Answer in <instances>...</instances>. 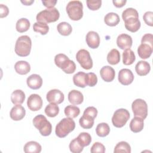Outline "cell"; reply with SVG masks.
Returning <instances> with one entry per match:
<instances>
[{"label":"cell","instance_id":"1","mask_svg":"<svg viewBox=\"0 0 153 153\" xmlns=\"http://www.w3.org/2000/svg\"><path fill=\"white\" fill-rule=\"evenodd\" d=\"M32 47V41L27 35L19 36L15 44V53L19 56L26 57L29 55Z\"/></svg>","mask_w":153,"mask_h":153},{"label":"cell","instance_id":"2","mask_svg":"<svg viewBox=\"0 0 153 153\" xmlns=\"http://www.w3.org/2000/svg\"><path fill=\"white\" fill-rule=\"evenodd\" d=\"M54 63L56 65L62 69L68 74H73L76 69V65L73 60H71L65 54L60 53L54 57Z\"/></svg>","mask_w":153,"mask_h":153},{"label":"cell","instance_id":"3","mask_svg":"<svg viewBox=\"0 0 153 153\" xmlns=\"http://www.w3.org/2000/svg\"><path fill=\"white\" fill-rule=\"evenodd\" d=\"M75 128V123L72 118L69 117L64 118L56 125L55 133L59 137L63 138L72 131Z\"/></svg>","mask_w":153,"mask_h":153},{"label":"cell","instance_id":"4","mask_svg":"<svg viewBox=\"0 0 153 153\" xmlns=\"http://www.w3.org/2000/svg\"><path fill=\"white\" fill-rule=\"evenodd\" d=\"M66 10L72 20H79L83 16V5L79 1H69L66 5Z\"/></svg>","mask_w":153,"mask_h":153},{"label":"cell","instance_id":"5","mask_svg":"<svg viewBox=\"0 0 153 153\" xmlns=\"http://www.w3.org/2000/svg\"><path fill=\"white\" fill-rule=\"evenodd\" d=\"M33 126L39 130L43 136H49L52 131V126L46 117L41 114L38 115L33 119Z\"/></svg>","mask_w":153,"mask_h":153},{"label":"cell","instance_id":"6","mask_svg":"<svg viewBox=\"0 0 153 153\" xmlns=\"http://www.w3.org/2000/svg\"><path fill=\"white\" fill-rule=\"evenodd\" d=\"M60 13L56 8H47L44 10L36 15V19L37 22L41 23H52L59 20Z\"/></svg>","mask_w":153,"mask_h":153},{"label":"cell","instance_id":"7","mask_svg":"<svg viewBox=\"0 0 153 153\" xmlns=\"http://www.w3.org/2000/svg\"><path fill=\"white\" fill-rule=\"evenodd\" d=\"M130 118L129 112L124 108L116 110L112 117V124L117 128L123 127Z\"/></svg>","mask_w":153,"mask_h":153},{"label":"cell","instance_id":"8","mask_svg":"<svg viewBox=\"0 0 153 153\" xmlns=\"http://www.w3.org/2000/svg\"><path fill=\"white\" fill-rule=\"evenodd\" d=\"M131 109L135 117H139L144 120L148 115V105L143 99L134 100L131 104Z\"/></svg>","mask_w":153,"mask_h":153},{"label":"cell","instance_id":"9","mask_svg":"<svg viewBox=\"0 0 153 153\" xmlns=\"http://www.w3.org/2000/svg\"><path fill=\"white\" fill-rule=\"evenodd\" d=\"M76 59L81 66L86 70H89L93 67V60L90 53L85 50H79L76 54Z\"/></svg>","mask_w":153,"mask_h":153},{"label":"cell","instance_id":"10","mask_svg":"<svg viewBox=\"0 0 153 153\" xmlns=\"http://www.w3.org/2000/svg\"><path fill=\"white\" fill-rule=\"evenodd\" d=\"M43 105V102L41 96L37 94H30L27 100L28 108L32 111H37L41 109Z\"/></svg>","mask_w":153,"mask_h":153},{"label":"cell","instance_id":"11","mask_svg":"<svg viewBox=\"0 0 153 153\" xmlns=\"http://www.w3.org/2000/svg\"><path fill=\"white\" fill-rule=\"evenodd\" d=\"M118 79L121 84L128 85L133 81L134 75L130 69H122L118 72Z\"/></svg>","mask_w":153,"mask_h":153},{"label":"cell","instance_id":"12","mask_svg":"<svg viewBox=\"0 0 153 153\" xmlns=\"http://www.w3.org/2000/svg\"><path fill=\"white\" fill-rule=\"evenodd\" d=\"M46 99L48 102L58 105L63 102L65 96L60 90L58 89H53L47 93Z\"/></svg>","mask_w":153,"mask_h":153},{"label":"cell","instance_id":"13","mask_svg":"<svg viewBox=\"0 0 153 153\" xmlns=\"http://www.w3.org/2000/svg\"><path fill=\"white\" fill-rule=\"evenodd\" d=\"M133 40L131 36L126 33L119 35L117 38V44L121 50H126L131 48Z\"/></svg>","mask_w":153,"mask_h":153},{"label":"cell","instance_id":"14","mask_svg":"<svg viewBox=\"0 0 153 153\" xmlns=\"http://www.w3.org/2000/svg\"><path fill=\"white\" fill-rule=\"evenodd\" d=\"M124 22L126 29L131 32H136L140 27L141 24L139 17H130L125 19Z\"/></svg>","mask_w":153,"mask_h":153},{"label":"cell","instance_id":"15","mask_svg":"<svg viewBox=\"0 0 153 153\" xmlns=\"http://www.w3.org/2000/svg\"><path fill=\"white\" fill-rule=\"evenodd\" d=\"M85 40L88 46L91 48H97L100 45V36L94 31H89L86 35Z\"/></svg>","mask_w":153,"mask_h":153},{"label":"cell","instance_id":"16","mask_svg":"<svg viewBox=\"0 0 153 153\" xmlns=\"http://www.w3.org/2000/svg\"><path fill=\"white\" fill-rule=\"evenodd\" d=\"M27 86L33 90H37L41 87L42 85V79L39 75L32 74L26 79Z\"/></svg>","mask_w":153,"mask_h":153},{"label":"cell","instance_id":"17","mask_svg":"<svg viewBox=\"0 0 153 153\" xmlns=\"http://www.w3.org/2000/svg\"><path fill=\"white\" fill-rule=\"evenodd\" d=\"M25 109L20 105H16L11 108L10 116L14 121H20L25 117Z\"/></svg>","mask_w":153,"mask_h":153},{"label":"cell","instance_id":"18","mask_svg":"<svg viewBox=\"0 0 153 153\" xmlns=\"http://www.w3.org/2000/svg\"><path fill=\"white\" fill-rule=\"evenodd\" d=\"M101 78L105 82L112 81L115 76V70L110 66H105L102 67L100 71Z\"/></svg>","mask_w":153,"mask_h":153},{"label":"cell","instance_id":"19","mask_svg":"<svg viewBox=\"0 0 153 153\" xmlns=\"http://www.w3.org/2000/svg\"><path fill=\"white\" fill-rule=\"evenodd\" d=\"M152 50L153 46H151L148 44L141 43V44L137 48V53L141 59H146L151 56Z\"/></svg>","mask_w":153,"mask_h":153},{"label":"cell","instance_id":"20","mask_svg":"<svg viewBox=\"0 0 153 153\" xmlns=\"http://www.w3.org/2000/svg\"><path fill=\"white\" fill-rule=\"evenodd\" d=\"M68 100L72 105H80L84 100V96L79 91L72 90L68 93Z\"/></svg>","mask_w":153,"mask_h":153},{"label":"cell","instance_id":"21","mask_svg":"<svg viewBox=\"0 0 153 153\" xmlns=\"http://www.w3.org/2000/svg\"><path fill=\"white\" fill-rule=\"evenodd\" d=\"M135 70L137 74L139 76H145L149 72L151 66L148 62L144 60H140L136 65Z\"/></svg>","mask_w":153,"mask_h":153},{"label":"cell","instance_id":"22","mask_svg":"<svg viewBox=\"0 0 153 153\" xmlns=\"http://www.w3.org/2000/svg\"><path fill=\"white\" fill-rule=\"evenodd\" d=\"M14 69L20 75H26L30 72V65L26 61H18L14 65Z\"/></svg>","mask_w":153,"mask_h":153},{"label":"cell","instance_id":"23","mask_svg":"<svg viewBox=\"0 0 153 153\" xmlns=\"http://www.w3.org/2000/svg\"><path fill=\"white\" fill-rule=\"evenodd\" d=\"M144 127L143 119L139 117H134L130 123V128L134 133L141 131Z\"/></svg>","mask_w":153,"mask_h":153},{"label":"cell","instance_id":"24","mask_svg":"<svg viewBox=\"0 0 153 153\" xmlns=\"http://www.w3.org/2000/svg\"><path fill=\"white\" fill-rule=\"evenodd\" d=\"M87 74L84 72H78L73 76L74 84L79 87L84 88L87 85L86 83Z\"/></svg>","mask_w":153,"mask_h":153},{"label":"cell","instance_id":"25","mask_svg":"<svg viewBox=\"0 0 153 153\" xmlns=\"http://www.w3.org/2000/svg\"><path fill=\"white\" fill-rule=\"evenodd\" d=\"M42 147L41 145L35 141H29L27 142L23 148L24 152L26 153H39Z\"/></svg>","mask_w":153,"mask_h":153},{"label":"cell","instance_id":"26","mask_svg":"<svg viewBox=\"0 0 153 153\" xmlns=\"http://www.w3.org/2000/svg\"><path fill=\"white\" fill-rule=\"evenodd\" d=\"M25 94L22 90H14L11 95V100L14 105H21L25 100Z\"/></svg>","mask_w":153,"mask_h":153},{"label":"cell","instance_id":"27","mask_svg":"<svg viewBox=\"0 0 153 153\" xmlns=\"http://www.w3.org/2000/svg\"><path fill=\"white\" fill-rule=\"evenodd\" d=\"M120 21L119 16L113 12H111L106 14L104 17V22L105 24L109 26H115L117 25Z\"/></svg>","mask_w":153,"mask_h":153},{"label":"cell","instance_id":"28","mask_svg":"<svg viewBox=\"0 0 153 153\" xmlns=\"http://www.w3.org/2000/svg\"><path fill=\"white\" fill-rule=\"evenodd\" d=\"M136 56L134 52L130 49H126L123 53V63L125 65H130L134 63Z\"/></svg>","mask_w":153,"mask_h":153},{"label":"cell","instance_id":"29","mask_svg":"<svg viewBox=\"0 0 153 153\" xmlns=\"http://www.w3.org/2000/svg\"><path fill=\"white\" fill-rule=\"evenodd\" d=\"M107 61L112 65L118 64L120 61V53L116 48L112 49L107 55Z\"/></svg>","mask_w":153,"mask_h":153},{"label":"cell","instance_id":"30","mask_svg":"<svg viewBox=\"0 0 153 153\" xmlns=\"http://www.w3.org/2000/svg\"><path fill=\"white\" fill-rule=\"evenodd\" d=\"M57 29L59 33L63 36H68L72 31L71 25L66 22L59 23L57 26Z\"/></svg>","mask_w":153,"mask_h":153},{"label":"cell","instance_id":"31","mask_svg":"<svg viewBox=\"0 0 153 153\" xmlns=\"http://www.w3.org/2000/svg\"><path fill=\"white\" fill-rule=\"evenodd\" d=\"M30 23L28 19L26 18H21L17 20L16 25V30L20 33L26 32L30 27Z\"/></svg>","mask_w":153,"mask_h":153},{"label":"cell","instance_id":"32","mask_svg":"<svg viewBox=\"0 0 153 153\" xmlns=\"http://www.w3.org/2000/svg\"><path fill=\"white\" fill-rule=\"evenodd\" d=\"M94 118L91 117L83 114V115L79 118V123L81 127L85 129L91 128L94 125Z\"/></svg>","mask_w":153,"mask_h":153},{"label":"cell","instance_id":"33","mask_svg":"<svg viewBox=\"0 0 153 153\" xmlns=\"http://www.w3.org/2000/svg\"><path fill=\"white\" fill-rule=\"evenodd\" d=\"M110 132V127L106 123H99L96 128V133L99 137H105L109 134Z\"/></svg>","mask_w":153,"mask_h":153},{"label":"cell","instance_id":"34","mask_svg":"<svg viewBox=\"0 0 153 153\" xmlns=\"http://www.w3.org/2000/svg\"><path fill=\"white\" fill-rule=\"evenodd\" d=\"M64 112L67 117L75 118L79 115L80 113V109L76 106L68 105L65 107L64 109Z\"/></svg>","mask_w":153,"mask_h":153},{"label":"cell","instance_id":"35","mask_svg":"<svg viewBox=\"0 0 153 153\" xmlns=\"http://www.w3.org/2000/svg\"><path fill=\"white\" fill-rule=\"evenodd\" d=\"M59 112V108L57 104L50 103L45 108V114L51 118L56 117Z\"/></svg>","mask_w":153,"mask_h":153},{"label":"cell","instance_id":"36","mask_svg":"<svg viewBox=\"0 0 153 153\" xmlns=\"http://www.w3.org/2000/svg\"><path fill=\"white\" fill-rule=\"evenodd\" d=\"M76 138L82 147L88 146L91 142V135L87 132H82L79 133L78 137Z\"/></svg>","mask_w":153,"mask_h":153},{"label":"cell","instance_id":"37","mask_svg":"<svg viewBox=\"0 0 153 153\" xmlns=\"http://www.w3.org/2000/svg\"><path fill=\"white\" fill-rule=\"evenodd\" d=\"M114 153H119V152L130 153L131 147L127 142L121 141L118 142L116 145V146L114 148Z\"/></svg>","mask_w":153,"mask_h":153},{"label":"cell","instance_id":"38","mask_svg":"<svg viewBox=\"0 0 153 153\" xmlns=\"http://www.w3.org/2000/svg\"><path fill=\"white\" fill-rule=\"evenodd\" d=\"M33 30L35 32H38L41 35H44L48 33L49 30V27L47 23L35 22L33 25Z\"/></svg>","mask_w":153,"mask_h":153},{"label":"cell","instance_id":"39","mask_svg":"<svg viewBox=\"0 0 153 153\" xmlns=\"http://www.w3.org/2000/svg\"><path fill=\"white\" fill-rule=\"evenodd\" d=\"M70 151L73 153H79L83 151L84 147H82L78 142L76 138L72 140L69 145Z\"/></svg>","mask_w":153,"mask_h":153},{"label":"cell","instance_id":"40","mask_svg":"<svg viewBox=\"0 0 153 153\" xmlns=\"http://www.w3.org/2000/svg\"><path fill=\"white\" fill-rule=\"evenodd\" d=\"M130 17H139V13L136 9L133 8H127L123 11L122 13V18L123 20Z\"/></svg>","mask_w":153,"mask_h":153},{"label":"cell","instance_id":"41","mask_svg":"<svg viewBox=\"0 0 153 153\" xmlns=\"http://www.w3.org/2000/svg\"><path fill=\"white\" fill-rule=\"evenodd\" d=\"M97 82V77L93 72H89L87 74L86 83L90 87H94Z\"/></svg>","mask_w":153,"mask_h":153},{"label":"cell","instance_id":"42","mask_svg":"<svg viewBox=\"0 0 153 153\" xmlns=\"http://www.w3.org/2000/svg\"><path fill=\"white\" fill-rule=\"evenodd\" d=\"M90 152L91 153H104L105 152V147L102 143L97 142L92 145Z\"/></svg>","mask_w":153,"mask_h":153},{"label":"cell","instance_id":"43","mask_svg":"<svg viewBox=\"0 0 153 153\" xmlns=\"http://www.w3.org/2000/svg\"><path fill=\"white\" fill-rule=\"evenodd\" d=\"M87 7L93 11L97 10L99 9L102 5V1L101 0H97V1H91L87 0L86 1Z\"/></svg>","mask_w":153,"mask_h":153},{"label":"cell","instance_id":"44","mask_svg":"<svg viewBox=\"0 0 153 153\" xmlns=\"http://www.w3.org/2000/svg\"><path fill=\"white\" fill-rule=\"evenodd\" d=\"M152 16H153V13L152 11H146L143 14V19L145 23L147 25L150 26H153Z\"/></svg>","mask_w":153,"mask_h":153},{"label":"cell","instance_id":"45","mask_svg":"<svg viewBox=\"0 0 153 153\" xmlns=\"http://www.w3.org/2000/svg\"><path fill=\"white\" fill-rule=\"evenodd\" d=\"M97 109L94 106H89L87 107L84 111L83 114L89 115L93 118L94 119L97 117Z\"/></svg>","mask_w":153,"mask_h":153},{"label":"cell","instance_id":"46","mask_svg":"<svg viewBox=\"0 0 153 153\" xmlns=\"http://www.w3.org/2000/svg\"><path fill=\"white\" fill-rule=\"evenodd\" d=\"M141 43L148 44L151 46H153V35L151 33L145 34L141 39Z\"/></svg>","mask_w":153,"mask_h":153},{"label":"cell","instance_id":"47","mask_svg":"<svg viewBox=\"0 0 153 153\" xmlns=\"http://www.w3.org/2000/svg\"><path fill=\"white\" fill-rule=\"evenodd\" d=\"M8 13L9 10L7 6L4 4H0V17H5L8 16Z\"/></svg>","mask_w":153,"mask_h":153},{"label":"cell","instance_id":"48","mask_svg":"<svg viewBox=\"0 0 153 153\" xmlns=\"http://www.w3.org/2000/svg\"><path fill=\"white\" fill-rule=\"evenodd\" d=\"M43 5L48 8H52L56 5L57 3L56 0H48V1H42Z\"/></svg>","mask_w":153,"mask_h":153},{"label":"cell","instance_id":"49","mask_svg":"<svg viewBox=\"0 0 153 153\" xmlns=\"http://www.w3.org/2000/svg\"><path fill=\"white\" fill-rule=\"evenodd\" d=\"M112 2L114 5L117 8L123 7L127 2L126 0H113Z\"/></svg>","mask_w":153,"mask_h":153},{"label":"cell","instance_id":"50","mask_svg":"<svg viewBox=\"0 0 153 153\" xmlns=\"http://www.w3.org/2000/svg\"><path fill=\"white\" fill-rule=\"evenodd\" d=\"M21 2L22 4H23L24 5H30L32 3L34 2V1L33 0H32V1H21Z\"/></svg>","mask_w":153,"mask_h":153}]
</instances>
